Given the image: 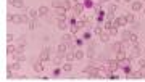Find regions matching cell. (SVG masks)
I'll use <instances>...</instances> for the list:
<instances>
[{
    "label": "cell",
    "mask_w": 145,
    "mask_h": 82,
    "mask_svg": "<svg viewBox=\"0 0 145 82\" xmlns=\"http://www.w3.org/2000/svg\"><path fill=\"white\" fill-rule=\"evenodd\" d=\"M105 2H108V0H102V3H105Z\"/></svg>",
    "instance_id": "39"
},
{
    "label": "cell",
    "mask_w": 145,
    "mask_h": 82,
    "mask_svg": "<svg viewBox=\"0 0 145 82\" xmlns=\"http://www.w3.org/2000/svg\"><path fill=\"white\" fill-rule=\"evenodd\" d=\"M57 50H58V55H65L66 53V43H60Z\"/></svg>",
    "instance_id": "11"
},
{
    "label": "cell",
    "mask_w": 145,
    "mask_h": 82,
    "mask_svg": "<svg viewBox=\"0 0 145 82\" xmlns=\"http://www.w3.org/2000/svg\"><path fill=\"white\" fill-rule=\"evenodd\" d=\"M126 18H123V16H121V18H116L115 19V23H113V26H115V27H119V26H124V24H126Z\"/></svg>",
    "instance_id": "5"
},
{
    "label": "cell",
    "mask_w": 145,
    "mask_h": 82,
    "mask_svg": "<svg viewBox=\"0 0 145 82\" xmlns=\"http://www.w3.org/2000/svg\"><path fill=\"white\" fill-rule=\"evenodd\" d=\"M72 58H74V53H72V52H70V53H66V61H71Z\"/></svg>",
    "instance_id": "30"
},
{
    "label": "cell",
    "mask_w": 145,
    "mask_h": 82,
    "mask_svg": "<svg viewBox=\"0 0 145 82\" xmlns=\"http://www.w3.org/2000/svg\"><path fill=\"white\" fill-rule=\"evenodd\" d=\"M127 79H140V77H142V74H140V71H136V73H129L127 74Z\"/></svg>",
    "instance_id": "10"
},
{
    "label": "cell",
    "mask_w": 145,
    "mask_h": 82,
    "mask_svg": "<svg viewBox=\"0 0 145 82\" xmlns=\"http://www.w3.org/2000/svg\"><path fill=\"white\" fill-rule=\"evenodd\" d=\"M19 68H21L19 61H16V63H11V64H8V69H11V71H18Z\"/></svg>",
    "instance_id": "12"
},
{
    "label": "cell",
    "mask_w": 145,
    "mask_h": 82,
    "mask_svg": "<svg viewBox=\"0 0 145 82\" xmlns=\"http://www.w3.org/2000/svg\"><path fill=\"white\" fill-rule=\"evenodd\" d=\"M139 64H140V66H145V60H140V61H139Z\"/></svg>",
    "instance_id": "38"
},
{
    "label": "cell",
    "mask_w": 145,
    "mask_h": 82,
    "mask_svg": "<svg viewBox=\"0 0 145 82\" xmlns=\"http://www.w3.org/2000/svg\"><path fill=\"white\" fill-rule=\"evenodd\" d=\"M124 58H126V53H124L123 50H119V52H118V56H116V60H118V61H123Z\"/></svg>",
    "instance_id": "21"
},
{
    "label": "cell",
    "mask_w": 145,
    "mask_h": 82,
    "mask_svg": "<svg viewBox=\"0 0 145 82\" xmlns=\"http://www.w3.org/2000/svg\"><path fill=\"white\" fill-rule=\"evenodd\" d=\"M131 56H132V58H139V56H140V48H139L137 45H134L132 52H131Z\"/></svg>",
    "instance_id": "9"
},
{
    "label": "cell",
    "mask_w": 145,
    "mask_h": 82,
    "mask_svg": "<svg viewBox=\"0 0 145 82\" xmlns=\"http://www.w3.org/2000/svg\"><path fill=\"white\" fill-rule=\"evenodd\" d=\"M84 73L89 74V76H90V79L100 77V71H98V68H97V66H87V68L84 69Z\"/></svg>",
    "instance_id": "2"
},
{
    "label": "cell",
    "mask_w": 145,
    "mask_h": 82,
    "mask_svg": "<svg viewBox=\"0 0 145 82\" xmlns=\"http://www.w3.org/2000/svg\"><path fill=\"white\" fill-rule=\"evenodd\" d=\"M94 50H95V47H94V45H90V47H89V52H87V55H89V56H90V58L94 56V53H95Z\"/></svg>",
    "instance_id": "29"
},
{
    "label": "cell",
    "mask_w": 145,
    "mask_h": 82,
    "mask_svg": "<svg viewBox=\"0 0 145 82\" xmlns=\"http://www.w3.org/2000/svg\"><path fill=\"white\" fill-rule=\"evenodd\" d=\"M100 40H102V42H108V40H110V34H108V32H102Z\"/></svg>",
    "instance_id": "16"
},
{
    "label": "cell",
    "mask_w": 145,
    "mask_h": 82,
    "mask_svg": "<svg viewBox=\"0 0 145 82\" xmlns=\"http://www.w3.org/2000/svg\"><path fill=\"white\" fill-rule=\"evenodd\" d=\"M94 32L97 34V36H102V32H103V31H102V27H95V29H94Z\"/></svg>",
    "instance_id": "32"
},
{
    "label": "cell",
    "mask_w": 145,
    "mask_h": 82,
    "mask_svg": "<svg viewBox=\"0 0 145 82\" xmlns=\"http://www.w3.org/2000/svg\"><path fill=\"white\" fill-rule=\"evenodd\" d=\"M6 42H8V43L13 42V36H11V34H6Z\"/></svg>",
    "instance_id": "34"
},
{
    "label": "cell",
    "mask_w": 145,
    "mask_h": 82,
    "mask_svg": "<svg viewBox=\"0 0 145 82\" xmlns=\"http://www.w3.org/2000/svg\"><path fill=\"white\" fill-rule=\"evenodd\" d=\"M79 29H81V26H79L77 23H76V24H72V26H71V34H76Z\"/></svg>",
    "instance_id": "22"
},
{
    "label": "cell",
    "mask_w": 145,
    "mask_h": 82,
    "mask_svg": "<svg viewBox=\"0 0 145 82\" xmlns=\"http://www.w3.org/2000/svg\"><path fill=\"white\" fill-rule=\"evenodd\" d=\"M8 3L11 6H16V8H24V3L21 0H8Z\"/></svg>",
    "instance_id": "7"
},
{
    "label": "cell",
    "mask_w": 145,
    "mask_h": 82,
    "mask_svg": "<svg viewBox=\"0 0 145 82\" xmlns=\"http://www.w3.org/2000/svg\"><path fill=\"white\" fill-rule=\"evenodd\" d=\"M15 52H16V47L11 45V43H8V47H6V53H8V55H13Z\"/></svg>",
    "instance_id": "15"
},
{
    "label": "cell",
    "mask_w": 145,
    "mask_h": 82,
    "mask_svg": "<svg viewBox=\"0 0 145 82\" xmlns=\"http://www.w3.org/2000/svg\"><path fill=\"white\" fill-rule=\"evenodd\" d=\"M53 74H55V76H58V74H60V69H57V68H55V69H53Z\"/></svg>",
    "instance_id": "37"
},
{
    "label": "cell",
    "mask_w": 145,
    "mask_h": 82,
    "mask_svg": "<svg viewBox=\"0 0 145 82\" xmlns=\"http://www.w3.org/2000/svg\"><path fill=\"white\" fill-rule=\"evenodd\" d=\"M82 11H84V5H82V3H76V5H74V15L79 16Z\"/></svg>",
    "instance_id": "6"
},
{
    "label": "cell",
    "mask_w": 145,
    "mask_h": 82,
    "mask_svg": "<svg viewBox=\"0 0 145 82\" xmlns=\"http://www.w3.org/2000/svg\"><path fill=\"white\" fill-rule=\"evenodd\" d=\"M37 15H39V11H36V10H29V18L31 19H36Z\"/></svg>",
    "instance_id": "23"
},
{
    "label": "cell",
    "mask_w": 145,
    "mask_h": 82,
    "mask_svg": "<svg viewBox=\"0 0 145 82\" xmlns=\"http://www.w3.org/2000/svg\"><path fill=\"white\" fill-rule=\"evenodd\" d=\"M71 69H72V66L70 64V61H66V63L63 64V71H66V73H68V71H71Z\"/></svg>",
    "instance_id": "24"
},
{
    "label": "cell",
    "mask_w": 145,
    "mask_h": 82,
    "mask_svg": "<svg viewBox=\"0 0 145 82\" xmlns=\"http://www.w3.org/2000/svg\"><path fill=\"white\" fill-rule=\"evenodd\" d=\"M132 10H134V11H139V10H142V2H134V3H132Z\"/></svg>",
    "instance_id": "13"
},
{
    "label": "cell",
    "mask_w": 145,
    "mask_h": 82,
    "mask_svg": "<svg viewBox=\"0 0 145 82\" xmlns=\"http://www.w3.org/2000/svg\"><path fill=\"white\" fill-rule=\"evenodd\" d=\"M126 2H129V0H126Z\"/></svg>",
    "instance_id": "40"
},
{
    "label": "cell",
    "mask_w": 145,
    "mask_h": 82,
    "mask_svg": "<svg viewBox=\"0 0 145 82\" xmlns=\"http://www.w3.org/2000/svg\"><path fill=\"white\" fill-rule=\"evenodd\" d=\"M6 19H8V23H16V24H19V23H23V24H29V16L26 15H8L6 16Z\"/></svg>",
    "instance_id": "1"
},
{
    "label": "cell",
    "mask_w": 145,
    "mask_h": 82,
    "mask_svg": "<svg viewBox=\"0 0 145 82\" xmlns=\"http://www.w3.org/2000/svg\"><path fill=\"white\" fill-rule=\"evenodd\" d=\"M72 36H74V34H65V36H63V43L71 42V40H72Z\"/></svg>",
    "instance_id": "17"
},
{
    "label": "cell",
    "mask_w": 145,
    "mask_h": 82,
    "mask_svg": "<svg viewBox=\"0 0 145 82\" xmlns=\"http://www.w3.org/2000/svg\"><path fill=\"white\" fill-rule=\"evenodd\" d=\"M116 34H118V27L111 26V27H110V36H116Z\"/></svg>",
    "instance_id": "26"
},
{
    "label": "cell",
    "mask_w": 145,
    "mask_h": 82,
    "mask_svg": "<svg viewBox=\"0 0 145 82\" xmlns=\"http://www.w3.org/2000/svg\"><path fill=\"white\" fill-rule=\"evenodd\" d=\"M113 24H111V23H110V19H106V23H105V27H106V29H110V27H111Z\"/></svg>",
    "instance_id": "36"
},
{
    "label": "cell",
    "mask_w": 145,
    "mask_h": 82,
    "mask_svg": "<svg viewBox=\"0 0 145 82\" xmlns=\"http://www.w3.org/2000/svg\"><path fill=\"white\" fill-rule=\"evenodd\" d=\"M58 27H60V29H66V21H65V19H60V21H58Z\"/></svg>",
    "instance_id": "25"
},
{
    "label": "cell",
    "mask_w": 145,
    "mask_h": 82,
    "mask_svg": "<svg viewBox=\"0 0 145 82\" xmlns=\"http://www.w3.org/2000/svg\"><path fill=\"white\" fill-rule=\"evenodd\" d=\"M140 74H142V77H145V66H140Z\"/></svg>",
    "instance_id": "35"
},
{
    "label": "cell",
    "mask_w": 145,
    "mask_h": 82,
    "mask_svg": "<svg viewBox=\"0 0 145 82\" xmlns=\"http://www.w3.org/2000/svg\"><path fill=\"white\" fill-rule=\"evenodd\" d=\"M37 11H39V16H44V15H47L48 8H47V6H40V8L37 10Z\"/></svg>",
    "instance_id": "19"
},
{
    "label": "cell",
    "mask_w": 145,
    "mask_h": 82,
    "mask_svg": "<svg viewBox=\"0 0 145 82\" xmlns=\"http://www.w3.org/2000/svg\"><path fill=\"white\" fill-rule=\"evenodd\" d=\"M36 27V19H31L29 21V29H34Z\"/></svg>",
    "instance_id": "33"
},
{
    "label": "cell",
    "mask_w": 145,
    "mask_h": 82,
    "mask_svg": "<svg viewBox=\"0 0 145 82\" xmlns=\"http://www.w3.org/2000/svg\"><path fill=\"white\" fill-rule=\"evenodd\" d=\"M65 13H66V10L61 8V6H57V8H55V15H57L60 19H65Z\"/></svg>",
    "instance_id": "4"
},
{
    "label": "cell",
    "mask_w": 145,
    "mask_h": 82,
    "mask_svg": "<svg viewBox=\"0 0 145 82\" xmlns=\"http://www.w3.org/2000/svg\"><path fill=\"white\" fill-rule=\"evenodd\" d=\"M48 52H50V50H48V48H44L42 52H40V55H39L40 61H47V60H48Z\"/></svg>",
    "instance_id": "8"
},
{
    "label": "cell",
    "mask_w": 145,
    "mask_h": 82,
    "mask_svg": "<svg viewBox=\"0 0 145 82\" xmlns=\"http://www.w3.org/2000/svg\"><path fill=\"white\" fill-rule=\"evenodd\" d=\"M126 21L127 23H134V13H129V15L126 16Z\"/></svg>",
    "instance_id": "28"
},
{
    "label": "cell",
    "mask_w": 145,
    "mask_h": 82,
    "mask_svg": "<svg viewBox=\"0 0 145 82\" xmlns=\"http://www.w3.org/2000/svg\"><path fill=\"white\" fill-rule=\"evenodd\" d=\"M127 39H129V42L132 43V45H137V36H136V34H129Z\"/></svg>",
    "instance_id": "14"
},
{
    "label": "cell",
    "mask_w": 145,
    "mask_h": 82,
    "mask_svg": "<svg viewBox=\"0 0 145 82\" xmlns=\"http://www.w3.org/2000/svg\"><path fill=\"white\" fill-rule=\"evenodd\" d=\"M82 56H84V53H82V52H81V50H77V52H76V53H74V58H76V60H81V58H82Z\"/></svg>",
    "instance_id": "27"
},
{
    "label": "cell",
    "mask_w": 145,
    "mask_h": 82,
    "mask_svg": "<svg viewBox=\"0 0 145 82\" xmlns=\"http://www.w3.org/2000/svg\"><path fill=\"white\" fill-rule=\"evenodd\" d=\"M34 69H36V73H42V69H44L42 63H36L34 64Z\"/></svg>",
    "instance_id": "20"
},
{
    "label": "cell",
    "mask_w": 145,
    "mask_h": 82,
    "mask_svg": "<svg viewBox=\"0 0 145 82\" xmlns=\"http://www.w3.org/2000/svg\"><path fill=\"white\" fill-rule=\"evenodd\" d=\"M118 68H119V61L118 60H110L108 61V69L111 71V73H115Z\"/></svg>",
    "instance_id": "3"
},
{
    "label": "cell",
    "mask_w": 145,
    "mask_h": 82,
    "mask_svg": "<svg viewBox=\"0 0 145 82\" xmlns=\"http://www.w3.org/2000/svg\"><path fill=\"white\" fill-rule=\"evenodd\" d=\"M116 11V5H110L108 6V13H115Z\"/></svg>",
    "instance_id": "31"
},
{
    "label": "cell",
    "mask_w": 145,
    "mask_h": 82,
    "mask_svg": "<svg viewBox=\"0 0 145 82\" xmlns=\"http://www.w3.org/2000/svg\"><path fill=\"white\" fill-rule=\"evenodd\" d=\"M16 55H18L16 58H18V61H19V63H23V61L26 60V56H24V52H16Z\"/></svg>",
    "instance_id": "18"
}]
</instances>
